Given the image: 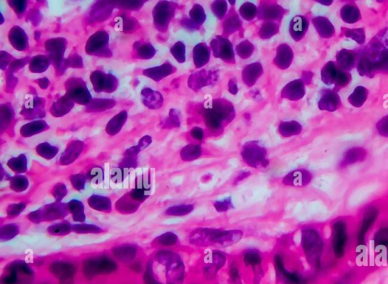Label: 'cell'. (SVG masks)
I'll use <instances>...</instances> for the list:
<instances>
[{
  "mask_svg": "<svg viewBox=\"0 0 388 284\" xmlns=\"http://www.w3.org/2000/svg\"><path fill=\"white\" fill-rule=\"evenodd\" d=\"M248 176H249V173H246H246H241V174L239 175V176L236 178L235 181H234V184H238V183H240V182H241V181H243V179H246Z\"/></svg>",
  "mask_w": 388,
  "mask_h": 284,
  "instance_id": "obj_45",
  "label": "cell"
},
{
  "mask_svg": "<svg viewBox=\"0 0 388 284\" xmlns=\"http://www.w3.org/2000/svg\"><path fill=\"white\" fill-rule=\"evenodd\" d=\"M50 271L59 279L68 280L74 275L75 267L68 262H57L51 266Z\"/></svg>",
  "mask_w": 388,
  "mask_h": 284,
  "instance_id": "obj_15",
  "label": "cell"
},
{
  "mask_svg": "<svg viewBox=\"0 0 388 284\" xmlns=\"http://www.w3.org/2000/svg\"><path fill=\"white\" fill-rule=\"evenodd\" d=\"M340 68L344 71H350L354 68L356 63V55L351 51L343 49L337 57Z\"/></svg>",
  "mask_w": 388,
  "mask_h": 284,
  "instance_id": "obj_21",
  "label": "cell"
},
{
  "mask_svg": "<svg viewBox=\"0 0 388 284\" xmlns=\"http://www.w3.org/2000/svg\"><path fill=\"white\" fill-rule=\"evenodd\" d=\"M137 253V249L132 246L125 245L114 249L113 253L119 260L129 262L134 259Z\"/></svg>",
  "mask_w": 388,
  "mask_h": 284,
  "instance_id": "obj_23",
  "label": "cell"
},
{
  "mask_svg": "<svg viewBox=\"0 0 388 284\" xmlns=\"http://www.w3.org/2000/svg\"><path fill=\"white\" fill-rule=\"evenodd\" d=\"M368 97V90L363 87H358L355 89L354 93L349 97V102L354 107H360L364 104Z\"/></svg>",
  "mask_w": 388,
  "mask_h": 284,
  "instance_id": "obj_24",
  "label": "cell"
},
{
  "mask_svg": "<svg viewBox=\"0 0 388 284\" xmlns=\"http://www.w3.org/2000/svg\"><path fill=\"white\" fill-rule=\"evenodd\" d=\"M28 186V179L24 176H14L10 181V189L17 193L27 190Z\"/></svg>",
  "mask_w": 388,
  "mask_h": 284,
  "instance_id": "obj_28",
  "label": "cell"
},
{
  "mask_svg": "<svg viewBox=\"0 0 388 284\" xmlns=\"http://www.w3.org/2000/svg\"><path fill=\"white\" fill-rule=\"evenodd\" d=\"M88 176L89 179L94 184H100L104 180V172L100 167H95L92 169Z\"/></svg>",
  "mask_w": 388,
  "mask_h": 284,
  "instance_id": "obj_40",
  "label": "cell"
},
{
  "mask_svg": "<svg viewBox=\"0 0 388 284\" xmlns=\"http://www.w3.org/2000/svg\"><path fill=\"white\" fill-rule=\"evenodd\" d=\"M69 213L68 204L61 202H55L43 206L37 210L29 214L27 218L35 224L42 221H52L62 219Z\"/></svg>",
  "mask_w": 388,
  "mask_h": 284,
  "instance_id": "obj_4",
  "label": "cell"
},
{
  "mask_svg": "<svg viewBox=\"0 0 388 284\" xmlns=\"http://www.w3.org/2000/svg\"><path fill=\"white\" fill-rule=\"evenodd\" d=\"M262 256L259 254L257 250H248L245 253L243 261L246 266H250L253 268V271L256 273V278L255 279L258 280L259 282L261 278V275L263 273L262 269L260 268L261 263H262Z\"/></svg>",
  "mask_w": 388,
  "mask_h": 284,
  "instance_id": "obj_14",
  "label": "cell"
},
{
  "mask_svg": "<svg viewBox=\"0 0 388 284\" xmlns=\"http://www.w3.org/2000/svg\"><path fill=\"white\" fill-rule=\"evenodd\" d=\"M308 28V21L304 17H294L291 22V33L293 36L301 37L306 33Z\"/></svg>",
  "mask_w": 388,
  "mask_h": 284,
  "instance_id": "obj_26",
  "label": "cell"
},
{
  "mask_svg": "<svg viewBox=\"0 0 388 284\" xmlns=\"http://www.w3.org/2000/svg\"><path fill=\"white\" fill-rule=\"evenodd\" d=\"M366 151L362 148H353V149L349 150L344 154V158L341 162V166L347 167V166L352 165L356 163L363 161L366 157Z\"/></svg>",
  "mask_w": 388,
  "mask_h": 284,
  "instance_id": "obj_19",
  "label": "cell"
},
{
  "mask_svg": "<svg viewBox=\"0 0 388 284\" xmlns=\"http://www.w3.org/2000/svg\"><path fill=\"white\" fill-rule=\"evenodd\" d=\"M200 153V148L198 145H189L182 151V157L184 160L190 161L199 157Z\"/></svg>",
  "mask_w": 388,
  "mask_h": 284,
  "instance_id": "obj_35",
  "label": "cell"
},
{
  "mask_svg": "<svg viewBox=\"0 0 388 284\" xmlns=\"http://www.w3.org/2000/svg\"><path fill=\"white\" fill-rule=\"evenodd\" d=\"M351 240V233L347 219L337 218L332 225L331 250L337 259H341L347 254L349 243Z\"/></svg>",
  "mask_w": 388,
  "mask_h": 284,
  "instance_id": "obj_3",
  "label": "cell"
},
{
  "mask_svg": "<svg viewBox=\"0 0 388 284\" xmlns=\"http://www.w3.org/2000/svg\"><path fill=\"white\" fill-rule=\"evenodd\" d=\"M26 203L24 202H19V203H14V204L9 205L7 208V215L10 218H15L18 216L21 212L25 209Z\"/></svg>",
  "mask_w": 388,
  "mask_h": 284,
  "instance_id": "obj_38",
  "label": "cell"
},
{
  "mask_svg": "<svg viewBox=\"0 0 388 284\" xmlns=\"http://www.w3.org/2000/svg\"><path fill=\"white\" fill-rule=\"evenodd\" d=\"M377 129L381 135L388 137V115L379 121Z\"/></svg>",
  "mask_w": 388,
  "mask_h": 284,
  "instance_id": "obj_44",
  "label": "cell"
},
{
  "mask_svg": "<svg viewBox=\"0 0 388 284\" xmlns=\"http://www.w3.org/2000/svg\"><path fill=\"white\" fill-rule=\"evenodd\" d=\"M341 13L343 21L349 24L357 22L361 18L360 10L357 6L352 5H344L341 9Z\"/></svg>",
  "mask_w": 388,
  "mask_h": 284,
  "instance_id": "obj_22",
  "label": "cell"
},
{
  "mask_svg": "<svg viewBox=\"0 0 388 284\" xmlns=\"http://www.w3.org/2000/svg\"><path fill=\"white\" fill-rule=\"evenodd\" d=\"M157 262L166 269V284H183L185 278V266L178 253L162 250L156 256Z\"/></svg>",
  "mask_w": 388,
  "mask_h": 284,
  "instance_id": "obj_2",
  "label": "cell"
},
{
  "mask_svg": "<svg viewBox=\"0 0 388 284\" xmlns=\"http://www.w3.org/2000/svg\"><path fill=\"white\" fill-rule=\"evenodd\" d=\"M227 257L220 250H212L204 256L202 260V273L205 279L213 281L218 272L225 266Z\"/></svg>",
  "mask_w": 388,
  "mask_h": 284,
  "instance_id": "obj_7",
  "label": "cell"
},
{
  "mask_svg": "<svg viewBox=\"0 0 388 284\" xmlns=\"http://www.w3.org/2000/svg\"><path fill=\"white\" fill-rule=\"evenodd\" d=\"M222 229L198 228L191 231L188 237L190 244L196 247H216Z\"/></svg>",
  "mask_w": 388,
  "mask_h": 284,
  "instance_id": "obj_6",
  "label": "cell"
},
{
  "mask_svg": "<svg viewBox=\"0 0 388 284\" xmlns=\"http://www.w3.org/2000/svg\"><path fill=\"white\" fill-rule=\"evenodd\" d=\"M376 253L379 255H383L388 251V223L382 225L373 236Z\"/></svg>",
  "mask_w": 388,
  "mask_h": 284,
  "instance_id": "obj_13",
  "label": "cell"
},
{
  "mask_svg": "<svg viewBox=\"0 0 388 284\" xmlns=\"http://www.w3.org/2000/svg\"><path fill=\"white\" fill-rule=\"evenodd\" d=\"M213 206L218 212H226L234 207V204L232 202V198L227 196L223 199L215 200L213 203Z\"/></svg>",
  "mask_w": 388,
  "mask_h": 284,
  "instance_id": "obj_34",
  "label": "cell"
},
{
  "mask_svg": "<svg viewBox=\"0 0 388 284\" xmlns=\"http://www.w3.org/2000/svg\"><path fill=\"white\" fill-rule=\"evenodd\" d=\"M37 151L42 157H45L46 159H52L58 153V150L56 148L50 146L48 144L40 145L37 148Z\"/></svg>",
  "mask_w": 388,
  "mask_h": 284,
  "instance_id": "obj_39",
  "label": "cell"
},
{
  "mask_svg": "<svg viewBox=\"0 0 388 284\" xmlns=\"http://www.w3.org/2000/svg\"><path fill=\"white\" fill-rule=\"evenodd\" d=\"M345 35L347 37L354 39V40L363 44L365 43V32L363 29H345Z\"/></svg>",
  "mask_w": 388,
  "mask_h": 284,
  "instance_id": "obj_36",
  "label": "cell"
},
{
  "mask_svg": "<svg viewBox=\"0 0 388 284\" xmlns=\"http://www.w3.org/2000/svg\"><path fill=\"white\" fill-rule=\"evenodd\" d=\"M48 233L51 235L64 236L72 231V225L68 221H62L55 225H50L47 228Z\"/></svg>",
  "mask_w": 388,
  "mask_h": 284,
  "instance_id": "obj_27",
  "label": "cell"
},
{
  "mask_svg": "<svg viewBox=\"0 0 388 284\" xmlns=\"http://www.w3.org/2000/svg\"><path fill=\"white\" fill-rule=\"evenodd\" d=\"M68 193L66 186L64 183H58L54 186L52 194L56 202H61Z\"/></svg>",
  "mask_w": 388,
  "mask_h": 284,
  "instance_id": "obj_37",
  "label": "cell"
},
{
  "mask_svg": "<svg viewBox=\"0 0 388 284\" xmlns=\"http://www.w3.org/2000/svg\"><path fill=\"white\" fill-rule=\"evenodd\" d=\"M301 247L308 263L313 267L319 268L325 251V242L320 231L313 227L303 228Z\"/></svg>",
  "mask_w": 388,
  "mask_h": 284,
  "instance_id": "obj_1",
  "label": "cell"
},
{
  "mask_svg": "<svg viewBox=\"0 0 388 284\" xmlns=\"http://www.w3.org/2000/svg\"><path fill=\"white\" fill-rule=\"evenodd\" d=\"M341 98L338 93L331 90H327L319 102V107L323 110L335 111L341 106Z\"/></svg>",
  "mask_w": 388,
  "mask_h": 284,
  "instance_id": "obj_16",
  "label": "cell"
},
{
  "mask_svg": "<svg viewBox=\"0 0 388 284\" xmlns=\"http://www.w3.org/2000/svg\"><path fill=\"white\" fill-rule=\"evenodd\" d=\"M8 167L15 173H22L27 171V160L25 156L21 155L8 161Z\"/></svg>",
  "mask_w": 388,
  "mask_h": 284,
  "instance_id": "obj_30",
  "label": "cell"
},
{
  "mask_svg": "<svg viewBox=\"0 0 388 284\" xmlns=\"http://www.w3.org/2000/svg\"><path fill=\"white\" fill-rule=\"evenodd\" d=\"M313 176L306 170H297L288 173L282 180L283 185L289 187L302 188L310 184Z\"/></svg>",
  "mask_w": 388,
  "mask_h": 284,
  "instance_id": "obj_11",
  "label": "cell"
},
{
  "mask_svg": "<svg viewBox=\"0 0 388 284\" xmlns=\"http://www.w3.org/2000/svg\"><path fill=\"white\" fill-rule=\"evenodd\" d=\"M71 185L77 190H84L86 186V177L84 175H73L70 178Z\"/></svg>",
  "mask_w": 388,
  "mask_h": 284,
  "instance_id": "obj_41",
  "label": "cell"
},
{
  "mask_svg": "<svg viewBox=\"0 0 388 284\" xmlns=\"http://www.w3.org/2000/svg\"><path fill=\"white\" fill-rule=\"evenodd\" d=\"M87 202L90 208L99 212H110L112 211V202L106 196L98 194L92 195Z\"/></svg>",
  "mask_w": 388,
  "mask_h": 284,
  "instance_id": "obj_17",
  "label": "cell"
},
{
  "mask_svg": "<svg viewBox=\"0 0 388 284\" xmlns=\"http://www.w3.org/2000/svg\"><path fill=\"white\" fill-rule=\"evenodd\" d=\"M379 209L376 206H368L362 215L361 219L357 228V247L363 249L366 247V238L370 230L376 225V221L379 216Z\"/></svg>",
  "mask_w": 388,
  "mask_h": 284,
  "instance_id": "obj_5",
  "label": "cell"
},
{
  "mask_svg": "<svg viewBox=\"0 0 388 284\" xmlns=\"http://www.w3.org/2000/svg\"><path fill=\"white\" fill-rule=\"evenodd\" d=\"M135 189H140L149 193L151 189V182L148 177L144 176H139L136 179Z\"/></svg>",
  "mask_w": 388,
  "mask_h": 284,
  "instance_id": "obj_42",
  "label": "cell"
},
{
  "mask_svg": "<svg viewBox=\"0 0 388 284\" xmlns=\"http://www.w3.org/2000/svg\"><path fill=\"white\" fill-rule=\"evenodd\" d=\"M19 228L15 224H7L0 228V240L5 241L14 238L18 234Z\"/></svg>",
  "mask_w": 388,
  "mask_h": 284,
  "instance_id": "obj_29",
  "label": "cell"
},
{
  "mask_svg": "<svg viewBox=\"0 0 388 284\" xmlns=\"http://www.w3.org/2000/svg\"><path fill=\"white\" fill-rule=\"evenodd\" d=\"M322 74L323 81L326 84H335L337 87H344L351 81V75L349 73L338 68L332 62L324 67Z\"/></svg>",
  "mask_w": 388,
  "mask_h": 284,
  "instance_id": "obj_10",
  "label": "cell"
},
{
  "mask_svg": "<svg viewBox=\"0 0 388 284\" xmlns=\"http://www.w3.org/2000/svg\"><path fill=\"white\" fill-rule=\"evenodd\" d=\"M72 231L77 234H99L103 232L100 227L90 224H77L72 225Z\"/></svg>",
  "mask_w": 388,
  "mask_h": 284,
  "instance_id": "obj_32",
  "label": "cell"
},
{
  "mask_svg": "<svg viewBox=\"0 0 388 284\" xmlns=\"http://www.w3.org/2000/svg\"><path fill=\"white\" fill-rule=\"evenodd\" d=\"M243 233L241 230H222L221 235L218 238L216 247L226 248L231 247L240 242L243 238Z\"/></svg>",
  "mask_w": 388,
  "mask_h": 284,
  "instance_id": "obj_12",
  "label": "cell"
},
{
  "mask_svg": "<svg viewBox=\"0 0 388 284\" xmlns=\"http://www.w3.org/2000/svg\"><path fill=\"white\" fill-rule=\"evenodd\" d=\"M116 268V264L110 258L107 256H99L86 261L84 266V272L86 276L92 278L96 275L111 273L115 271Z\"/></svg>",
  "mask_w": 388,
  "mask_h": 284,
  "instance_id": "obj_8",
  "label": "cell"
},
{
  "mask_svg": "<svg viewBox=\"0 0 388 284\" xmlns=\"http://www.w3.org/2000/svg\"><path fill=\"white\" fill-rule=\"evenodd\" d=\"M81 149H82V147L79 143L75 144V145H72L71 148H68L66 152L62 155V164H68L74 161L77 158V156L79 155Z\"/></svg>",
  "mask_w": 388,
  "mask_h": 284,
  "instance_id": "obj_33",
  "label": "cell"
},
{
  "mask_svg": "<svg viewBox=\"0 0 388 284\" xmlns=\"http://www.w3.org/2000/svg\"><path fill=\"white\" fill-rule=\"evenodd\" d=\"M155 241L158 243L159 245L163 247H171V246L176 245L179 242V237L177 234L172 231L165 233L162 234L160 237H157Z\"/></svg>",
  "mask_w": 388,
  "mask_h": 284,
  "instance_id": "obj_31",
  "label": "cell"
},
{
  "mask_svg": "<svg viewBox=\"0 0 388 284\" xmlns=\"http://www.w3.org/2000/svg\"><path fill=\"white\" fill-rule=\"evenodd\" d=\"M141 202L130 196L129 193L124 195L116 202V209L121 213H133L139 208Z\"/></svg>",
  "mask_w": 388,
  "mask_h": 284,
  "instance_id": "obj_18",
  "label": "cell"
},
{
  "mask_svg": "<svg viewBox=\"0 0 388 284\" xmlns=\"http://www.w3.org/2000/svg\"><path fill=\"white\" fill-rule=\"evenodd\" d=\"M68 209L72 215L73 220L76 222H84L86 219L85 209L81 201L72 199L68 202Z\"/></svg>",
  "mask_w": 388,
  "mask_h": 284,
  "instance_id": "obj_20",
  "label": "cell"
},
{
  "mask_svg": "<svg viewBox=\"0 0 388 284\" xmlns=\"http://www.w3.org/2000/svg\"><path fill=\"white\" fill-rule=\"evenodd\" d=\"M194 210V205L188 204L176 205L170 206L166 210V215L169 216H185L189 215Z\"/></svg>",
  "mask_w": 388,
  "mask_h": 284,
  "instance_id": "obj_25",
  "label": "cell"
},
{
  "mask_svg": "<svg viewBox=\"0 0 388 284\" xmlns=\"http://www.w3.org/2000/svg\"><path fill=\"white\" fill-rule=\"evenodd\" d=\"M126 176L125 170L122 168H115L112 170L111 179L115 183H122Z\"/></svg>",
  "mask_w": 388,
  "mask_h": 284,
  "instance_id": "obj_43",
  "label": "cell"
},
{
  "mask_svg": "<svg viewBox=\"0 0 388 284\" xmlns=\"http://www.w3.org/2000/svg\"><path fill=\"white\" fill-rule=\"evenodd\" d=\"M242 157L245 163L253 168L264 167L268 164L266 151L259 144L251 142L247 144L242 151Z\"/></svg>",
  "mask_w": 388,
  "mask_h": 284,
  "instance_id": "obj_9",
  "label": "cell"
}]
</instances>
